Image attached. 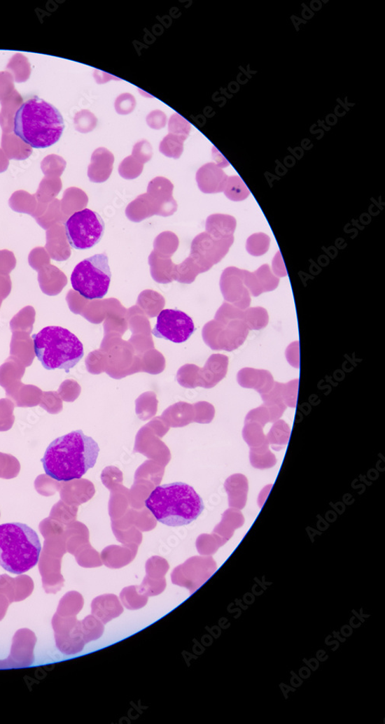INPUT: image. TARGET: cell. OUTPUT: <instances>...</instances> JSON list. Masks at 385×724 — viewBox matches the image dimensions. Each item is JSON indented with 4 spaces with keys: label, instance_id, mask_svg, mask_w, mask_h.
I'll list each match as a JSON object with an SVG mask.
<instances>
[{
    "label": "cell",
    "instance_id": "6",
    "mask_svg": "<svg viewBox=\"0 0 385 724\" xmlns=\"http://www.w3.org/2000/svg\"><path fill=\"white\" fill-rule=\"evenodd\" d=\"M111 271L106 253L96 254L77 264L71 275L74 290L85 299L104 298L109 290Z\"/></svg>",
    "mask_w": 385,
    "mask_h": 724
},
{
    "label": "cell",
    "instance_id": "3",
    "mask_svg": "<svg viewBox=\"0 0 385 724\" xmlns=\"http://www.w3.org/2000/svg\"><path fill=\"white\" fill-rule=\"evenodd\" d=\"M145 506L158 522L173 527L190 525L205 508L194 488L182 482L160 485L146 498Z\"/></svg>",
    "mask_w": 385,
    "mask_h": 724
},
{
    "label": "cell",
    "instance_id": "8",
    "mask_svg": "<svg viewBox=\"0 0 385 724\" xmlns=\"http://www.w3.org/2000/svg\"><path fill=\"white\" fill-rule=\"evenodd\" d=\"M196 328L194 321L187 313L179 310L166 309L158 315L157 325L152 334L159 339L175 343L189 340Z\"/></svg>",
    "mask_w": 385,
    "mask_h": 724
},
{
    "label": "cell",
    "instance_id": "26",
    "mask_svg": "<svg viewBox=\"0 0 385 724\" xmlns=\"http://www.w3.org/2000/svg\"><path fill=\"white\" fill-rule=\"evenodd\" d=\"M144 164L133 156L122 161L119 167V173L123 178L133 180L140 176L143 171Z\"/></svg>",
    "mask_w": 385,
    "mask_h": 724
},
{
    "label": "cell",
    "instance_id": "22",
    "mask_svg": "<svg viewBox=\"0 0 385 724\" xmlns=\"http://www.w3.org/2000/svg\"><path fill=\"white\" fill-rule=\"evenodd\" d=\"M226 197L232 201H242L251 194L243 180L239 176L227 177L225 190Z\"/></svg>",
    "mask_w": 385,
    "mask_h": 724
},
{
    "label": "cell",
    "instance_id": "27",
    "mask_svg": "<svg viewBox=\"0 0 385 724\" xmlns=\"http://www.w3.org/2000/svg\"><path fill=\"white\" fill-rule=\"evenodd\" d=\"M290 433V430L286 423L283 420L276 421L267 435L268 442L277 446L286 444Z\"/></svg>",
    "mask_w": 385,
    "mask_h": 724
},
{
    "label": "cell",
    "instance_id": "5",
    "mask_svg": "<svg viewBox=\"0 0 385 724\" xmlns=\"http://www.w3.org/2000/svg\"><path fill=\"white\" fill-rule=\"evenodd\" d=\"M32 339L36 356L48 371L64 369L69 374L84 356L81 341L64 327H46Z\"/></svg>",
    "mask_w": 385,
    "mask_h": 724
},
{
    "label": "cell",
    "instance_id": "16",
    "mask_svg": "<svg viewBox=\"0 0 385 724\" xmlns=\"http://www.w3.org/2000/svg\"><path fill=\"white\" fill-rule=\"evenodd\" d=\"M92 613L104 625L117 618L123 612L118 597L114 595L99 596L92 600Z\"/></svg>",
    "mask_w": 385,
    "mask_h": 724
},
{
    "label": "cell",
    "instance_id": "18",
    "mask_svg": "<svg viewBox=\"0 0 385 724\" xmlns=\"http://www.w3.org/2000/svg\"><path fill=\"white\" fill-rule=\"evenodd\" d=\"M298 379L286 383L275 382L272 390L260 397L265 404H284L294 408L298 402Z\"/></svg>",
    "mask_w": 385,
    "mask_h": 724
},
{
    "label": "cell",
    "instance_id": "2",
    "mask_svg": "<svg viewBox=\"0 0 385 724\" xmlns=\"http://www.w3.org/2000/svg\"><path fill=\"white\" fill-rule=\"evenodd\" d=\"M13 122L15 136L36 149L48 148L57 143L65 127L57 108L38 97L22 104Z\"/></svg>",
    "mask_w": 385,
    "mask_h": 724
},
{
    "label": "cell",
    "instance_id": "20",
    "mask_svg": "<svg viewBox=\"0 0 385 724\" xmlns=\"http://www.w3.org/2000/svg\"><path fill=\"white\" fill-rule=\"evenodd\" d=\"M237 222L234 218L229 215L215 214L206 220L208 234L218 239L234 236Z\"/></svg>",
    "mask_w": 385,
    "mask_h": 724
},
{
    "label": "cell",
    "instance_id": "29",
    "mask_svg": "<svg viewBox=\"0 0 385 724\" xmlns=\"http://www.w3.org/2000/svg\"><path fill=\"white\" fill-rule=\"evenodd\" d=\"M261 425L258 423L246 422L244 430L245 441L250 446L262 444L266 443V438L262 430Z\"/></svg>",
    "mask_w": 385,
    "mask_h": 724
},
{
    "label": "cell",
    "instance_id": "31",
    "mask_svg": "<svg viewBox=\"0 0 385 724\" xmlns=\"http://www.w3.org/2000/svg\"><path fill=\"white\" fill-rule=\"evenodd\" d=\"M76 123L77 129L83 133H87L96 127L97 119L94 114L88 111H83L76 115Z\"/></svg>",
    "mask_w": 385,
    "mask_h": 724
},
{
    "label": "cell",
    "instance_id": "34",
    "mask_svg": "<svg viewBox=\"0 0 385 724\" xmlns=\"http://www.w3.org/2000/svg\"><path fill=\"white\" fill-rule=\"evenodd\" d=\"M167 115L160 111H153L146 117V123L153 129H163L167 125Z\"/></svg>",
    "mask_w": 385,
    "mask_h": 724
},
{
    "label": "cell",
    "instance_id": "4",
    "mask_svg": "<svg viewBox=\"0 0 385 724\" xmlns=\"http://www.w3.org/2000/svg\"><path fill=\"white\" fill-rule=\"evenodd\" d=\"M41 550L37 533L24 523L0 525V566L7 572H28L38 564Z\"/></svg>",
    "mask_w": 385,
    "mask_h": 724
},
{
    "label": "cell",
    "instance_id": "7",
    "mask_svg": "<svg viewBox=\"0 0 385 724\" xmlns=\"http://www.w3.org/2000/svg\"><path fill=\"white\" fill-rule=\"evenodd\" d=\"M105 223L100 215L90 209L77 211L65 222L67 241L75 250L94 248L104 234Z\"/></svg>",
    "mask_w": 385,
    "mask_h": 724
},
{
    "label": "cell",
    "instance_id": "21",
    "mask_svg": "<svg viewBox=\"0 0 385 724\" xmlns=\"http://www.w3.org/2000/svg\"><path fill=\"white\" fill-rule=\"evenodd\" d=\"M120 599L123 605L128 610L134 611L141 609L148 604V597L146 596L141 588L137 587L126 588L120 592Z\"/></svg>",
    "mask_w": 385,
    "mask_h": 724
},
{
    "label": "cell",
    "instance_id": "25",
    "mask_svg": "<svg viewBox=\"0 0 385 724\" xmlns=\"http://www.w3.org/2000/svg\"><path fill=\"white\" fill-rule=\"evenodd\" d=\"M83 632L86 642L96 641L104 632V623L94 616H89L83 622Z\"/></svg>",
    "mask_w": 385,
    "mask_h": 724
},
{
    "label": "cell",
    "instance_id": "19",
    "mask_svg": "<svg viewBox=\"0 0 385 724\" xmlns=\"http://www.w3.org/2000/svg\"><path fill=\"white\" fill-rule=\"evenodd\" d=\"M126 214L130 220L139 222L153 215H160V206L151 196L144 194L128 205Z\"/></svg>",
    "mask_w": 385,
    "mask_h": 724
},
{
    "label": "cell",
    "instance_id": "12",
    "mask_svg": "<svg viewBox=\"0 0 385 724\" xmlns=\"http://www.w3.org/2000/svg\"><path fill=\"white\" fill-rule=\"evenodd\" d=\"M244 281L245 287L253 297L274 290L279 287L280 282L267 264L261 266L253 273L244 271Z\"/></svg>",
    "mask_w": 385,
    "mask_h": 724
},
{
    "label": "cell",
    "instance_id": "1",
    "mask_svg": "<svg viewBox=\"0 0 385 724\" xmlns=\"http://www.w3.org/2000/svg\"><path fill=\"white\" fill-rule=\"evenodd\" d=\"M97 443L81 430L54 440L41 459L46 475L57 481L79 480L94 467L99 456Z\"/></svg>",
    "mask_w": 385,
    "mask_h": 724
},
{
    "label": "cell",
    "instance_id": "32",
    "mask_svg": "<svg viewBox=\"0 0 385 724\" xmlns=\"http://www.w3.org/2000/svg\"><path fill=\"white\" fill-rule=\"evenodd\" d=\"M136 102L135 97L130 94H122L120 95L115 101V110L120 115H127L132 113L136 107Z\"/></svg>",
    "mask_w": 385,
    "mask_h": 724
},
{
    "label": "cell",
    "instance_id": "30",
    "mask_svg": "<svg viewBox=\"0 0 385 724\" xmlns=\"http://www.w3.org/2000/svg\"><path fill=\"white\" fill-rule=\"evenodd\" d=\"M275 420H276L274 413L271 409L265 404L251 411L246 418V423H258L262 427H265L266 423L268 422H274Z\"/></svg>",
    "mask_w": 385,
    "mask_h": 724
},
{
    "label": "cell",
    "instance_id": "35",
    "mask_svg": "<svg viewBox=\"0 0 385 724\" xmlns=\"http://www.w3.org/2000/svg\"><path fill=\"white\" fill-rule=\"evenodd\" d=\"M286 358L288 363L295 368H299L300 365V357H299V342L292 343L288 346L286 350Z\"/></svg>",
    "mask_w": 385,
    "mask_h": 724
},
{
    "label": "cell",
    "instance_id": "28",
    "mask_svg": "<svg viewBox=\"0 0 385 724\" xmlns=\"http://www.w3.org/2000/svg\"><path fill=\"white\" fill-rule=\"evenodd\" d=\"M190 125L187 120H185L178 113H174L169 118L168 130L169 134H173L186 140L190 132Z\"/></svg>",
    "mask_w": 385,
    "mask_h": 724
},
{
    "label": "cell",
    "instance_id": "17",
    "mask_svg": "<svg viewBox=\"0 0 385 724\" xmlns=\"http://www.w3.org/2000/svg\"><path fill=\"white\" fill-rule=\"evenodd\" d=\"M89 166V176L92 182L103 183L109 178L114 162L113 153L105 148H99L92 153Z\"/></svg>",
    "mask_w": 385,
    "mask_h": 724
},
{
    "label": "cell",
    "instance_id": "33",
    "mask_svg": "<svg viewBox=\"0 0 385 724\" xmlns=\"http://www.w3.org/2000/svg\"><path fill=\"white\" fill-rule=\"evenodd\" d=\"M132 156L143 164L148 162L152 157V148L149 142L142 141L136 143L134 146Z\"/></svg>",
    "mask_w": 385,
    "mask_h": 724
},
{
    "label": "cell",
    "instance_id": "10",
    "mask_svg": "<svg viewBox=\"0 0 385 724\" xmlns=\"http://www.w3.org/2000/svg\"><path fill=\"white\" fill-rule=\"evenodd\" d=\"M221 291L225 299L239 309L246 310L250 307L251 294L244 285L243 269H226L221 277Z\"/></svg>",
    "mask_w": 385,
    "mask_h": 724
},
{
    "label": "cell",
    "instance_id": "9",
    "mask_svg": "<svg viewBox=\"0 0 385 724\" xmlns=\"http://www.w3.org/2000/svg\"><path fill=\"white\" fill-rule=\"evenodd\" d=\"M234 241V236L218 239L203 233L192 241L190 254L211 269L227 255Z\"/></svg>",
    "mask_w": 385,
    "mask_h": 724
},
{
    "label": "cell",
    "instance_id": "23",
    "mask_svg": "<svg viewBox=\"0 0 385 724\" xmlns=\"http://www.w3.org/2000/svg\"><path fill=\"white\" fill-rule=\"evenodd\" d=\"M183 140L179 136L168 134L160 144V151L167 157L179 159L183 151Z\"/></svg>",
    "mask_w": 385,
    "mask_h": 724
},
{
    "label": "cell",
    "instance_id": "24",
    "mask_svg": "<svg viewBox=\"0 0 385 724\" xmlns=\"http://www.w3.org/2000/svg\"><path fill=\"white\" fill-rule=\"evenodd\" d=\"M271 239L263 233L251 235L246 241V249L253 257L264 255L270 248Z\"/></svg>",
    "mask_w": 385,
    "mask_h": 724
},
{
    "label": "cell",
    "instance_id": "11",
    "mask_svg": "<svg viewBox=\"0 0 385 724\" xmlns=\"http://www.w3.org/2000/svg\"><path fill=\"white\" fill-rule=\"evenodd\" d=\"M219 317L227 322L231 320H241L249 330H260L265 328L269 322L267 311L263 307H252L241 310L236 306L225 304L218 312Z\"/></svg>",
    "mask_w": 385,
    "mask_h": 724
},
{
    "label": "cell",
    "instance_id": "14",
    "mask_svg": "<svg viewBox=\"0 0 385 724\" xmlns=\"http://www.w3.org/2000/svg\"><path fill=\"white\" fill-rule=\"evenodd\" d=\"M237 381L242 388L255 390L260 396L271 391L275 383L272 374L266 369L249 367L239 371Z\"/></svg>",
    "mask_w": 385,
    "mask_h": 724
},
{
    "label": "cell",
    "instance_id": "13",
    "mask_svg": "<svg viewBox=\"0 0 385 724\" xmlns=\"http://www.w3.org/2000/svg\"><path fill=\"white\" fill-rule=\"evenodd\" d=\"M173 189L172 182L164 177H157L149 184L148 194L159 204L162 217H169L176 211L177 205L172 197Z\"/></svg>",
    "mask_w": 385,
    "mask_h": 724
},
{
    "label": "cell",
    "instance_id": "15",
    "mask_svg": "<svg viewBox=\"0 0 385 724\" xmlns=\"http://www.w3.org/2000/svg\"><path fill=\"white\" fill-rule=\"evenodd\" d=\"M227 176L217 165L211 163L200 168L197 173L199 187L206 194L223 192Z\"/></svg>",
    "mask_w": 385,
    "mask_h": 724
},
{
    "label": "cell",
    "instance_id": "36",
    "mask_svg": "<svg viewBox=\"0 0 385 724\" xmlns=\"http://www.w3.org/2000/svg\"><path fill=\"white\" fill-rule=\"evenodd\" d=\"M272 267L273 271L276 277H284L288 275L287 269L286 268H285V265L280 251L276 253V255L273 260Z\"/></svg>",
    "mask_w": 385,
    "mask_h": 724
}]
</instances>
